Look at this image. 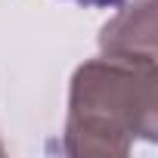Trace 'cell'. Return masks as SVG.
Masks as SVG:
<instances>
[{
	"mask_svg": "<svg viewBox=\"0 0 158 158\" xmlns=\"http://www.w3.org/2000/svg\"><path fill=\"white\" fill-rule=\"evenodd\" d=\"M158 130V65L155 59L99 56L77 65L68 90L62 146L68 155L124 158L133 139Z\"/></svg>",
	"mask_w": 158,
	"mask_h": 158,
	"instance_id": "1",
	"label": "cell"
},
{
	"mask_svg": "<svg viewBox=\"0 0 158 158\" xmlns=\"http://www.w3.org/2000/svg\"><path fill=\"white\" fill-rule=\"evenodd\" d=\"M99 50L106 56L124 59H155V0H133L121 3V10L102 25Z\"/></svg>",
	"mask_w": 158,
	"mask_h": 158,
	"instance_id": "2",
	"label": "cell"
},
{
	"mask_svg": "<svg viewBox=\"0 0 158 158\" xmlns=\"http://www.w3.org/2000/svg\"><path fill=\"white\" fill-rule=\"evenodd\" d=\"M68 3H77V6H93V10H115L121 6L124 0H68Z\"/></svg>",
	"mask_w": 158,
	"mask_h": 158,
	"instance_id": "3",
	"label": "cell"
},
{
	"mask_svg": "<svg viewBox=\"0 0 158 158\" xmlns=\"http://www.w3.org/2000/svg\"><path fill=\"white\" fill-rule=\"evenodd\" d=\"M3 152H6V149H3V143H0V155H3Z\"/></svg>",
	"mask_w": 158,
	"mask_h": 158,
	"instance_id": "4",
	"label": "cell"
}]
</instances>
